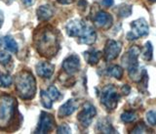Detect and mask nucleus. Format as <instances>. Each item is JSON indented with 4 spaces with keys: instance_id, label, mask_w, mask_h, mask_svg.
I'll return each instance as SVG.
<instances>
[{
    "instance_id": "c9c22d12",
    "label": "nucleus",
    "mask_w": 156,
    "mask_h": 134,
    "mask_svg": "<svg viewBox=\"0 0 156 134\" xmlns=\"http://www.w3.org/2000/svg\"><path fill=\"white\" fill-rule=\"evenodd\" d=\"M148 1H150V2H156V0H148Z\"/></svg>"
},
{
    "instance_id": "423d86ee",
    "label": "nucleus",
    "mask_w": 156,
    "mask_h": 134,
    "mask_svg": "<svg viewBox=\"0 0 156 134\" xmlns=\"http://www.w3.org/2000/svg\"><path fill=\"white\" fill-rule=\"evenodd\" d=\"M149 33V27L146 20L140 18L131 23V31L127 33L126 38L128 40H136L140 37L146 36Z\"/></svg>"
},
{
    "instance_id": "7ed1b4c3",
    "label": "nucleus",
    "mask_w": 156,
    "mask_h": 134,
    "mask_svg": "<svg viewBox=\"0 0 156 134\" xmlns=\"http://www.w3.org/2000/svg\"><path fill=\"white\" fill-rule=\"evenodd\" d=\"M18 104L16 99L8 94L0 96V128L7 127L17 112Z\"/></svg>"
},
{
    "instance_id": "5701e85b",
    "label": "nucleus",
    "mask_w": 156,
    "mask_h": 134,
    "mask_svg": "<svg viewBox=\"0 0 156 134\" xmlns=\"http://www.w3.org/2000/svg\"><path fill=\"white\" fill-rule=\"evenodd\" d=\"M40 99H41V103L43 107H45L46 109H51L53 106V101L50 95L48 94V92L42 90L40 93Z\"/></svg>"
},
{
    "instance_id": "1a4fd4ad",
    "label": "nucleus",
    "mask_w": 156,
    "mask_h": 134,
    "mask_svg": "<svg viewBox=\"0 0 156 134\" xmlns=\"http://www.w3.org/2000/svg\"><path fill=\"white\" fill-rule=\"evenodd\" d=\"M122 49V43L120 41L113 40V39H108L105 43L104 56L105 61H113L119 56Z\"/></svg>"
},
{
    "instance_id": "6ab92c4d",
    "label": "nucleus",
    "mask_w": 156,
    "mask_h": 134,
    "mask_svg": "<svg viewBox=\"0 0 156 134\" xmlns=\"http://www.w3.org/2000/svg\"><path fill=\"white\" fill-rule=\"evenodd\" d=\"M102 56V53L101 51H98V50H92L89 51H86L84 52V58H85V61L89 64L91 66H95L97 65L99 61L101 60V58Z\"/></svg>"
},
{
    "instance_id": "20e7f679",
    "label": "nucleus",
    "mask_w": 156,
    "mask_h": 134,
    "mask_svg": "<svg viewBox=\"0 0 156 134\" xmlns=\"http://www.w3.org/2000/svg\"><path fill=\"white\" fill-rule=\"evenodd\" d=\"M140 52H141V49L139 46L134 45L126 52V54L123 56V58H122L123 64L127 68V69H128L129 74L134 80H135V77H136V76H139V79L140 77V76L138 74V72H139V56H140Z\"/></svg>"
},
{
    "instance_id": "2f4dec72",
    "label": "nucleus",
    "mask_w": 156,
    "mask_h": 134,
    "mask_svg": "<svg viewBox=\"0 0 156 134\" xmlns=\"http://www.w3.org/2000/svg\"><path fill=\"white\" fill-rule=\"evenodd\" d=\"M102 5L105 7H111L113 5V0H102Z\"/></svg>"
},
{
    "instance_id": "4be33fe9",
    "label": "nucleus",
    "mask_w": 156,
    "mask_h": 134,
    "mask_svg": "<svg viewBox=\"0 0 156 134\" xmlns=\"http://www.w3.org/2000/svg\"><path fill=\"white\" fill-rule=\"evenodd\" d=\"M140 54H143V59L145 61H151L153 57V47L151 42L147 41L144 44V51L140 52Z\"/></svg>"
},
{
    "instance_id": "393cba45",
    "label": "nucleus",
    "mask_w": 156,
    "mask_h": 134,
    "mask_svg": "<svg viewBox=\"0 0 156 134\" xmlns=\"http://www.w3.org/2000/svg\"><path fill=\"white\" fill-rule=\"evenodd\" d=\"M120 118L122 121H124L126 123H130V122H133L134 121H136V115L134 112H131V111H126L123 114H121Z\"/></svg>"
},
{
    "instance_id": "6e6552de",
    "label": "nucleus",
    "mask_w": 156,
    "mask_h": 134,
    "mask_svg": "<svg viewBox=\"0 0 156 134\" xmlns=\"http://www.w3.org/2000/svg\"><path fill=\"white\" fill-rule=\"evenodd\" d=\"M97 115V110L91 103H85L81 112L78 114L77 118L83 126L88 127Z\"/></svg>"
},
{
    "instance_id": "c85d7f7f",
    "label": "nucleus",
    "mask_w": 156,
    "mask_h": 134,
    "mask_svg": "<svg viewBox=\"0 0 156 134\" xmlns=\"http://www.w3.org/2000/svg\"><path fill=\"white\" fill-rule=\"evenodd\" d=\"M146 121L150 125L155 126L156 125V112L151 110L146 113Z\"/></svg>"
},
{
    "instance_id": "f3484780",
    "label": "nucleus",
    "mask_w": 156,
    "mask_h": 134,
    "mask_svg": "<svg viewBox=\"0 0 156 134\" xmlns=\"http://www.w3.org/2000/svg\"><path fill=\"white\" fill-rule=\"evenodd\" d=\"M96 129L100 133H106V134H112V133H117L114 127L112 126L111 121L108 118H101L98 121Z\"/></svg>"
},
{
    "instance_id": "aec40b11",
    "label": "nucleus",
    "mask_w": 156,
    "mask_h": 134,
    "mask_svg": "<svg viewBox=\"0 0 156 134\" xmlns=\"http://www.w3.org/2000/svg\"><path fill=\"white\" fill-rule=\"evenodd\" d=\"M116 14L118 15L119 18H122V19L129 17L132 14V6L128 4H122L120 6L117 7Z\"/></svg>"
},
{
    "instance_id": "dca6fc26",
    "label": "nucleus",
    "mask_w": 156,
    "mask_h": 134,
    "mask_svg": "<svg viewBox=\"0 0 156 134\" xmlns=\"http://www.w3.org/2000/svg\"><path fill=\"white\" fill-rule=\"evenodd\" d=\"M0 47H3L11 53H17L19 51L18 43L12 36H0Z\"/></svg>"
},
{
    "instance_id": "39448f33",
    "label": "nucleus",
    "mask_w": 156,
    "mask_h": 134,
    "mask_svg": "<svg viewBox=\"0 0 156 134\" xmlns=\"http://www.w3.org/2000/svg\"><path fill=\"white\" fill-rule=\"evenodd\" d=\"M120 96L113 84H107L101 92V103L107 111H113L118 105Z\"/></svg>"
},
{
    "instance_id": "2eb2a0df",
    "label": "nucleus",
    "mask_w": 156,
    "mask_h": 134,
    "mask_svg": "<svg viewBox=\"0 0 156 134\" xmlns=\"http://www.w3.org/2000/svg\"><path fill=\"white\" fill-rule=\"evenodd\" d=\"M78 108V102L74 99H70L67 102H66L61 108L58 109V115L60 117H66L72 115L75 112V110Z\"/></svg>"
},
{
    "instance_id": "f257e3e1",
    "label": "nucleus",
    "mask_w": 156,
    "mask_h": 134,
    "mask_svg": "<svg viewBox=\"0 0 156 134\" xmlns=\"http://www.w3.org/2000/svg\"><path fill=\"white\" fill-rule=\"evenodd\" d=\"M34 45L40 55L52 58L56 55L60 48V42L56 29L51 27L42 28L34 35Z\"/></svg>"
},
{
    "instance_id": "ddd939ff",
    "label": "nucleus",
    "mask_w": 156,
    "mask_h": 134,
    "mask_svg": "<svg viewBox=\"0 0 156 134\" xmlns=\"http://www.w3.org/2000/svg\"><path fill=\"white\" fill-rule=\"evenodd\" d=\"M94 22L98 28H109L112 26L113 19H112V16L110 14L106 13L105 11H100L97 13L96 17L94 19Z\"/></svg>"
},
{
    "instance_id": "412c9836",
    "label": "nucleus",
    "mask_w": 156,
    "mask_h": 134,
    "mask_svg": "<svg viewBox=\"0 0 156 134\" xmlns=\"http://www.w3.org/2000/svg\"><path fill=\"white\" fill-rule=\"evenodd\" d=\"M106 73L116 79H121L122 76H123V69H122L120 66H116V65L111 66L109 68H107Z\"/></svg>"
},
{
    "instance_id": "0eeeda50",
    "label": "nucleus",
    "mask_w": 156,
    "mask_h": 134,
    "mask_svg": "<svg viewBox=\"0 0 156 134\" xmlns=\"http://www.w3.org/2000/svg\"><path fill=\"white\" fill-rule=\"evenodd\" d=\"M56 125V121L54 117L51 114H48L45 112H42L40 115V118H39V122L38 125L36 127L34 133H41V134H45L49 133L51 130L54 129V127Z\"/></svg>"
},
{
    "instance_id": "7c9ffc66",
    "label": "nucleus",
    "mask_w": 156,
    "mask_h": 134,
    "mask_svg": "<svg viewBox=\"0 0 156 134\" xmlns=\"http://www.w3.org/2000/svg\"><path fill=\"white\" fill-rule=\"evenodd\" d=\"M121 91H122V93H123V95H128L131 91V87L129 85H127V84H125V85L122 86Z\"/></svg>"
},
{
    "instance_id": "4468645a",
    "label": "nucleus",
    "mask_w": 156,
    "mask_h": 134,
    "mask_svg": "<svg viewBox=\"0 0 156 134\" xmlns=\"http://www.w3.org/2000/svg\"><path fill=\"white\" fill-rule=\"evenodd\" d=\"M35 69L39 76H41L43 78H50L53 76L54 71H55V67L51 63L39 62L36 65Z\"/></svg>"
},
{
    "instance_id": "9b49d317",
    "label": "nucleus",
    "mask_w": 156,
    "mask_h": 134,
    "mask_svg": "<svg viewBox=\"0 0 156 134\" xmlns=\"http://www.w3.org/2000/svg\"><path fill=\"white\" fill-rule=\"evenodd\" d=\"M86 24L87 23L81 21V20H72L67 23L66 27V33L71 37H79L84 31Z\"/></svg>"
},
{
    "instance_id": "cd10ccee",
    "label": "nucleus",
    "mask_w": 156,
    "mask_h": 134,
    "mask_svg": "<svg viewBox=\"0 0 156 134\" xmlns=\"http://www.w3.org/2000/svg\"><path fill=\"white\" fill-rule=\"evenodd\" d=\"M11 55L6 52V51H4V50H0V64L3 66H6L8 65V64L10 63V61H11Z\"/></svg>"
},
{
    "instance_id": "f704fd0d",
    "label": "nucleus",
    "mask_w": 156,
    "mask_h": 134,
    "mask_svg": "<svg viewBox=\"0 0 156 134\" xmlns=\"http://www.w3.org/2000/svg\"><path fill=\"white\" fill-rule=\"evenodd\" d=\"M3 21H4L3 12H2V11H0V28L2 27V24H3Z\"/></svg>"
},
{
    "instance_id": "f8f14e48",
    "label": "nucleus",
    "mask_w": 156,
    "mask_h": 134,
    "mask_svg": "<svg viewBox=\"0 0 156 134\" xmlns=\"http://www.w3.org/2000/svg\"><path fill=\"white\" fill-rule=\"evenodd\" d=\"M79 38V42L82 44H87V45H91V44L95 43L97 40V32L95 28H93L91 24H86L85 28L81 35L78 37Z\"/></svg>"
},
{
    "instance_id": "bb28decb",
    "label": "nucleus",
    "mask_w": 156,
    "mask_h": 134,
    "mask_svg": "<svg viewBox=\"0 0 156 134\" xmlns=\"http://www.w3.org/2000/svg\"><path fill=\"white\" fill-rule=\"evenodd\" d=\"M48 94L50 95V97L52 98V100H61L62 98V95L61 94V92L58 90L57 87L55 86H50L48 89Z\"/></svg>"
},
{
    "instance_id": "f03ea898",
    "label": "nucleus",
    "mask_w": 156,
    "mask_h": 134,
    "mask_svg": "<svg viewBox=\"0 0 156 134\" xmlns=\"http://www.w3.org/2000/svg\"><path fill=\"white\" fill-rule=\"evenodd\" d=\"M16 89L19 96L24 100H30L35 95L36 82L33 74L28 71H22L16 76Z\"/></svg>"
},
{
    "instance_id": "9d476101",
    "label": "nucleus",
    "mask_w": 156,
    "mask_h": 134,
    "mask_svg": "<svg viewBox=\"0 0 156 134\" xmlns=\"http://www.w3.org/2000/svg\"><path fill=\"white\" fill-rule=\"evenodd\" d=\"M62 69L67 74L72 76L76 73L80 69V58L78 55L72 54L66 57L62 62Z\"/></svg>"
},
{
    "instance_id": "72a5a7b5",
    "label": "nucleus",
    "mask_w": 156,
    "mask_h": 134,
    "mask_svg": "<svg viewBox=\"0 0 156 134\" xmlns=\"http://www.w3.org/2000/svg\"><path fill=\"white\" fill-rule=\"evenodd\" d=\"M74 0H58V3L63 4V5H67V4H71Z\"/></svg>"
},
{
    "instance_id": "473e14b6",
    "label": "nucleus",
    "mask_w": 156,
    "mask_h": 134,
    "mask_svg": "<svg viewBox=\"0 0 156 134\" xmlns=\"http://www.w3.org/2000/svg\"><path fill=\"white\" fill-rule=\"evenodd\" d=\"M23 3L26 5V6L29 7V6H31V5L34 4V2H35V0H22Z\"/></svg>"
},
{
    "instance_id": "b1692460",
    "label": "nucleus",
    "mask_w": 156,
    "mask_h": 134,
    "mask_svg": "<svg viewBox=\"0 0 156 134\" xmlns=\"http://www.w3.org/2000/svg\"><path fill=\"white\" fill-rule=\"evenodd\" d=\"M12 82H13V78L10 74L0 73V87L7 88L9 86H11Z\"/></svg>"
},
{
    "instance_id": "a878e982",
    "label": "nucleus",
    "mask_w": 156,
    "mask_h": 134,
    "mask_svg": "<svg viewBox=\"0 0 156 134\" xmlns=\"http://www.w3.org/2000/svg\"><path fill=\"white\" fill-rule=\"evenodd\" d=\"M150 132H151V130L144 125V122H140L138 125H136L133 129L130 131V133H132V134H136V133L141 134V133H150Z\"/></svg>"
},
{
    "instance_id": "c756f323",
    "label": "nucleus",
    "mask_w": 156,
    "mask_h": 134,
    "mask_svg": "<svg viewBox=\"0 0 156 134\" xmlns=\"http://www.w3.org/2000/svg\"><path fill=\"white\" fill-rule=\"evenodd\" d=\"M71 132V129L69 125H67L66 123H63V125H61L57 128V133L58 134H69Z\"/></svg>"
},
{
    "instance_id": "a211bd4d",
    "label": "nucleus",
    "mask_w": 156,
    "mask_h": 134,
    "mask_svg": "<svg viewBox=\"0 0 156 134\" xmlns=\"http://www.w3.org/2000/svg\"><path fill=\"white\" fill-rule=\"evenodd\" d=\"M36 14L39 21L45 22L54 16V9L49 5H43V6H40L37 9Z\"/></svg>"
}]
</instances>
